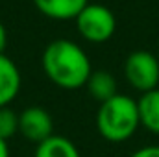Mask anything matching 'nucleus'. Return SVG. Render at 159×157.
Masks as SVG:
<instances>
[{
    "label": "nucleus",
    "instance_id": "1",
    "mask_svg": "<svg viewBox=\"0 0 159 157\" xmlns=\"http://www.w3.org/2000/svg\"><path fill=\"white\" fill-rule=\"evenodd\" d=\"M43 70L52 83L61 89H80L91 76V61L83 48L69 39L52 41L43 52Z\"/></svg>",
    "mask_w": 159,
    "mask_h": 157
},
{
    "label": "nucleus",
    "instance_id": "2",
    "mask_svg": "<svg viewBox=\"0 0 159 157\" xmlns=\"http://www.w3.org/2000/svg\"><path fill=\"white\" fill-rule=\"evenodd\" d=\"M141 126L139 105L126 94H115L102 102L96 113V129L109 142L128 141Z\"/></svg>",
    "mask_w": 159,
    "mask_h": 157
},
{
    "label": "nucleus",
    "instance_id": "3",
    "mask_svg": "<svg viewBox=\"0 0 159 157\" xmlns=\"http://www.w3.org/2000/svg\"><path fill=\"white\" fill-rule=\"evenodd\" d=\"M78 34L89 43H106L117 30L113 11L102 4H87L74 19Z\"/></svg>",
    "mask_w": 159,
    "mask_h": 157
},
{
    "label": "nucleus",
    "instance_id": "4",
    "mask_svg": "<svg viewBox=\"0 0 159 157\" xmlns=\"http://www.w3.org/2000/svg\"><path fill=\"white\" fill-rule=\"evenodd\" d=\"M124 76L128 83L141 91L148 92L157 89L159 83V57L148 50H135L124 61Z\"/></svg>",
    "mask_w": 159,
    "mask_h": 157
},
{
    "label": "nucleus",
    "instance_id": "5",
    "mask_svg": "<svg viewBox=\"0 0 159 157\" xmlns=\"http://www.w3.org/2000/svg\"><path fill=\"white\" fill-rule=\"evenodd\" d=\"M54 129V120L50 113L43 107L32 105L26 107L22 113H19V133L26 137L32 142H43L48 137H52Z\"/></svg>",
    "mask_w": 159,
    "mask_h": 157
},
{
    "label": "nucleus",
    "instance_id": "6",
    "mask_svg": "<svg viewBox=\"0 0 159 157\" xmlns=\"http://www.w3.org/2000/svg\"><path fill=\"white\" fill-rule=\"evenodd\" d=\"M20 72L17 65L4 54H0V107L9 105L20 91Z\"/></svg>",
    "mask_w": 159,
    "mask_h": 157
},
{
    "label": "nucleus",
    "instance_id": "7",
    "mask_svg": "<svg viewBox=\"0 0 159 157\" xmlns=\"http://www.w3.org/2000/svg\"><path fill=\"white\" fill-rule=\"evenodd\" d=\"M35 7L48 19L70 20L76 19L89 0H34Z\"/></svg>",
    "mask_w": 159,
    "mask_h": 157
},
{
    "label": "nucleus",
    "instance_id": "8",
    "mask_svg": "<svg viewBox=\"0 0 159 157\" xmlns=\"http://www.w3.org/2000/svg\"><path fill=\"white\" fill-rule=\"evenodd\" d=\"M137 105L141 126L146 128L150 133L159 135V89L143 92V96L137 100Z\"/></svg>",
    "mask_w": 159,
    "mask_h": 157
},
{
    "label": "nucleus",
    "instance_id": "9",
    "mask_svg": "<svg viewBox=\"0 0 159 157\" xmlns=\"http://www.w3.org/2000/svg\"><path fill=\"white\" fill-rule=\"evenodd\" d=\"M87 89L91 92V96L96 102H107L109 98H113L117 92V79L113 78V74L106 72V70H94L91 72V76L87 79Z\"/></svg>",
    "mask_w": 159,
    "mask_h": 157
},
{
    "label": "nucleus",
    "instance_id": "10",
    "mask_svg": "<svg viewBox=\"0 0 159 157\" xmlns=\"http://www.w3.org/2000/svg\"><path fill=\"white\" fill-rule=\"evenodd\" d=\"M34 157H81L72 141L61 135H52L37 144Z\"/></svg>",
    "mask_w": 159,
    "mask_h": 157
},
{
    "label": "nucleus",
    "instance_id": "11",
    "mask_svg": "<svg viewBox=\"0 0 159 157\" xmlns=\"http://www.w3.org/2000/svg\"><path fill=\"white\" fill-rule=\"evenodd\" d=\"M15 133H19V115L7 105L0 107V139L7 141Z\"/></svg>",
    "mask_w": 159,
    "mask_h": 157
},
{
    "label": "nucleus",
    "instance_id": "12",
    "mask_svg": "<svg viewBox=\"0 0 159 157\" xmlns=\"http://www.w3.org/2000/svg\"><path fill=\"white\" fill-rule=\"evenodd\" d=\"M129 157H159V146H144L133 152Z\"/></svg>",
    "mask_w": 159,
    "mask_h": 157
},
{
    "label": "nucleus",
    "instance_id": "13",
    "mask_svg": "<svg viewBox=\"0 0 159 157\" xmlns=\"http://www.w3.org/2000/svg\"><path fill=\"white\" fill-rule=\"evenodd\" d=\"M6 44H7V32H6L4 24L0 22V54H4V50H6Z\"/></svg>",
    "mask_w": 159,
    "mask_h": 157
},
{
    "label": "nucleus",
    "instance_id": "14",
    "mask_svg": "<svg viewBox=\"0 0 159 157\" xmlns=\"http://www.w3.org/2000/svg\"><path fill=\"white\" fill-rule=\"evenodd\" d=\"M0 157H9V146L4 139H0Z\"/></svg>",
    "mask_w": 159,
    "mask_h": 157
},
{
    "label": "nucleus",
    "instance_id": "15",
    "mask_svg": "<svg viewBox=\"0 0 159 157\" xmlns=\"http://www.w3.org/2000/svg\"><path fill=\"white\" fill-rule=\"evenodd\" d=\"M157 57H159V54H157Z\"/></svg>",
    "mask_w": 159,
    "mask_h": 157
}]
</instances>
